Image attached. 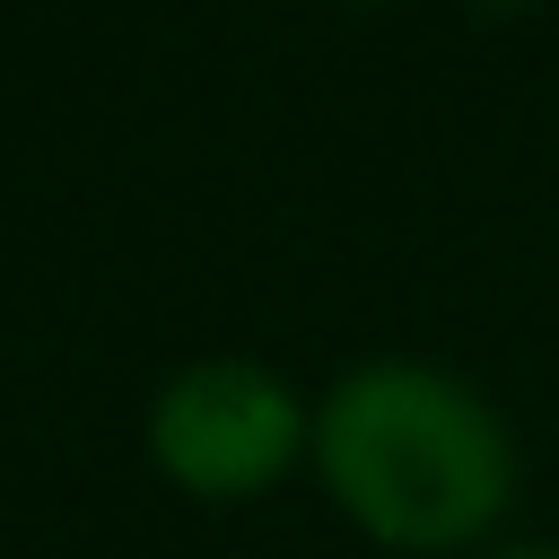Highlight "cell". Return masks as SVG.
Listing matches in <instances>:
<instances>
[{
  "instance_id": "obj_1",
  "label": "cell",
  "mask_w": 559,
  "mask_h": 559,
  "mask_svg": "<svg viewBox=\"0 0 559 559\" xmlns=\"http://www.w3.org/2000/svg\"><path fill=\"white\" fill-rule=\"evenodd\" d=\"M314 472L349 524L393 550H454L515 498V445L498 411L419 358H367L323 393Z\"/></svg>"
},
{
  "instance_id": "obj_2",
  "label": "cell",
  "mask_w": 559,
  "mask_h": 559,
  "mask_svg": "<svg viewBox=\"0 0 559 559\" xmlns=\"http://www.w3.org/2000/svg\"><path fill=\"white\" fill-rule=\"evenodd\" d=\"M306 437H314V419L253 358H201L148 411V454L192 498H253V489H271L306 454Z\"/></svg>"
},
{
  "instance_id": "obj_3",
  "label": "cell",
  "mask_w": 559,
  "mask_h": 559,
  "mask_svg": "<svg viewBox=\"0 0 559 559\" xmlns=\"http://www.w3.org/2000/svg\"><path fill=\"white\" fill-rule=\"evenodd\" d=\"M489 559H559L550 542H524V550H489Z\"/></svg>"
},
{
  "instance_id": "obj_4",
  "label": "cell",
  "mask_w": 559,
  "mask_h": 559,
  "mask_svg": "<svg viewBox=\"0 0 559 559\" xmlns=\"http://www.w3.org/2000/svg\"><path fill=\"white\" fill-rule=\"evenodd\" d=\"M472 9H533V0H472Z\"/></svg>"
}]
</instances>
